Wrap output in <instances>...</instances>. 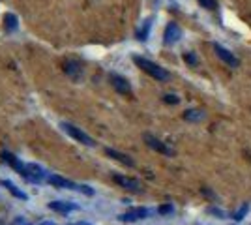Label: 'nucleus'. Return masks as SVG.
Returning a JSON list of instances; mask_svg holds the SVG:
<instances>
[{"mask_svg": "<svg viewBox=\"0 0 251 225\" xmlns=\"http://www.w3.org/2000/svg\"><path fill=\"white\" fill-rule=\"evenodd\" d=\"M214 49H216V54L220 56L225 64H229L230 68H236V66H238V58L230 53L229 49H225V47L220 45V43H216V45H214Z\"/></svg>", "mask_w": 251, "mask_h": 225, "instance_id": "20e7f679", "label": "nucleus"}, {"mask_svg": "<svg viewBox=\"0 0 251 225\" xmlns=\"http://www.w3.org/2000/svg\"><path fill=\"white\" fill-rule=\"evenodd\" d=\"M113 180H115L118 186H122L124 190H129V192H141V186H139V182L133 180V178H127V176H122V175H115Z\"/></svg>", "mask_w": 251, "mask_h": 225, "instance_id": "423d86ee", "label": "nucleus"}, {"mask_svg": "<svg viewBox=\"0 0 251 225\" xmlns=\"http://www.w3.org/2000/svg\"><path fill=\"white\" fill-rule=\"evenodd\" d=\"M165 101H167V103H178V98H176V96H171V94H167V96H165Z\"/></svg>", "mask_w": 251, "mask_h": 225, "instance_id": "a211bd4d", "label": "nucleus"}, {"mask_svg": "<svg viewBox=\"0 0 251 225\" xmlns=\"http://www.w3.org/2000/svg\"><path fill=\"white\" fill-rule=\"evenodd\" d=\"M2 186H6V188H8V190H10V192L15 195V197H19V199H26V193L19 192V190H17V188H15V186L10 182V180H2Z\"/></svg>", "mask_w": 251, "mask_h": 225, "instance_id": "4468645a", "label": "nucleus"}, {"mask_svg": "<svg viewBox=\"0 0 251 225\" xmlns=\"http://www.w3.org/2000/svg\"><path fill=\"white\" fill-rule=\"evenodd\" d=\"M62 129L66 131V133H70V135H72V137H74L75 141L83 143V145H86V147H94V145H96L94 139H92L90 135H86L83 129L75 128L74 124H68V122H64V124H62Z\"/></svg>", "mask_w": 251, "mask_h": 225, "instance_id": "f03ea898", "label": "nucleus"}, {"mask_svg": "<svg viewBox=\"0 0 251 225\" xmlns=\"http://www.w3.org/2000/svg\"><path fill=\"white\" fill-rule=\"evenodd\" d=\"M49 208L56 210V212H70V210H75V208H77V204L62 203V201H54V203H49Z\"/></svg>", "mask_w": 251, "mask_h": 225, "instance_id": "f8f14e48", "label": "nucleus"}, {"mask_svg": "<svg viewBox=\"0 0 251 225\" xmlns=\"http://www.w3.org/2000/svg\"><path fill=\"white\" fill-rule=\"evenodd\" d=\"M111 83H113V86H115L120 94H131V86H129V83L126 81L124 77L113 74L111 75Z\"/></svg>", "mask_w": 251, "mask_h": 225, "instance_id": "1a4fd4ad", "label": "nucleus"}, {"mask_svg": "<svg viewBox=\"0 0 251 225\" xmlns=\"http://www.w3.org/2000/svg\"><path fill=\"white\" fill-rule=\"evenodd\" d=\"M202 8H206V10H216V0H197Z\"/></svg>", "mask_w": 251, "mask_h": 225, "instance_id": "2eb2a0df", "label": "nucleus"}, {"mask_svg": "<svg viewBox=\"0 0 251 225\" xmlns=\"http://www.w3.org/2000/svg\"><path fill=\"white\" fill-rule=\"evenodd\" d=\"M184 60H186V62H188V64H197V58H195V54L193 53H186L184 54Z\"/></svg>", "mask_w": 251, "mask_h": 225, "instance_id": "f3484780", "label": "nucleus"}, {"mask_svg": "<svg viewBox=\"0 0 251 225\" xmlns=\"http://www.w3.org/2000/svg\"><path fill=\"white\" fill-rule=\"evenodd\" d=\"M206 117L202 111H199V109H191V111H186V115H184V118L186 120H191V122H199V120H202V118Z\"/></svg>", "mask_w": 251, "mask_h": 225, "instance_id": "ddd939ff", "label": "nucleus"}, {"mask_svg": "<svg viewBox=\"0 0 251 225\" xmlns=\"http://www.w3.org/2000/svg\"><path fill=\"white\" fill-rule=\"evenodd\" d=\"M40 225H54V224H51V222H42Z\"/></svg>", "mask_w": 251, "mask_h": 225, "instance_id": "aec40b11", "label": "nucleus"}, {"mask_svg": "<svg viewBox=\"0 0 251 225\" xmlns=\"http://www.w3.org/2000/svg\"><path fill=\"white\" fill-rule=\"evenodd\" d=\"M145 141H147V145L150 147V149H154L156 152H159V154H167V156H171V154H173V152H171V149H167V147H165L161 141L156 139V137H154V135H150V133H147V135H145Z\"/></svg>", "mask_w": 251, "mask_h": 225, "instance_id": "6e6552de", "label": "nucleus"}, {"mask_svg": "<svg viewBox=\"0 0 251 225\" xmlns=\"http://www.w3.org/2000/svg\"><path fill=\"white\" fill-rule=\"evenodd\" d=\"M180 38H182L180 26H178L176 23H169L167 28H165V43H167V45H173V43H176Z\"/></svg>", "mask_w": 251, "mask_h": 225, "instance_id": "39448f33", "label": "nucleus"}, {"mask_svg": "<svg viewBox=\"0 0 251 225\" xmlns=\"http://www.w3.org/2000/svg\"><path fill=\"white\" fill-rule=\"evenodd\" d=\"M49 182L58 186V188H68V190H77V192H84L86 195H92V190L88 186H79V184L72 182V180H66L62 176H49Z\"/></svg>", "mask_w": 251, "mask_h": 225, "instance_id": "7ed1b4c3", "label": "nucleus"}, {"mask_svg": "<svg viewBox=\"0 0 251 225\" xmlns=\"http://www.w3.org/2000/svg\"><path fill=\"white\" fill-rule=\"evenodd\" d=\"M6 19H8V26H10V28H15V17H13V15H8Z\"/></svg>", "mask_w": 251, "mask_h": 225, "instance_id": "6ab92c4d", "label": "nucleus"}, {"mask_svg": "<svg viewBox=\"0 0 251 225\" xmlns=\"http://www.w3.org/2000/svg\"><path fill=\"white\" fill-rule=\"evenodd\" d=\"M105 154L111 156V158H115V160H118L120 163H124V165H129V167L135 165L129 156H126V154H122V152H118V150H115V149H105Z\"/></svg>", "mask_w": 251, "mask_h": 225, "instance_id": "9d476101", "label": "nucleus"}, {"mask_svg": "<svg viewBox=\"0 0 251 225\" xmlns=\"http://www.w3.org/2000/svg\"><path fill=\"white\" fill-rule=\"evenodd\" d=\"M84 225H88V224H84Z\"/></svg>", "mask_w": 251, "mask_h": 225, "instance_id": "412c9836", "label": "nucleus"}, {"mask_svg": "<svg viewBox=\"0 0 251 225\" xmlns=\"http://www.w3.org/2000/svg\"><path fill=\"white\" fill-rule=\"evenodd\" d=\"M248 210H250V206H248V204H242L240 210H238V212H234V220H238V222H240L242 218L246 216V212H248Z\"/></svg>", "mask_w": 251, "mask_h": 225, "instance_id": "dca6fc26", "label": "nucleus"}, {"mask_svg": "<svg viewBox=\"0 0 251 225\" xmlns=\"http://www.w3.org/2000/svg\"><path fill=\"white\" fill-rule=\"evenodd\" d=\"M2 160L6 161V163H10L11 167H13V169H17L21 175L25 173V163H21V161L17 160L15 156H11L10 152H2Z\"/></svg>", "mask_w": 251, "mask_h": 225, "instance_id": "9b49d317", "label": "nucleus"}, {"mask_svg": "<svg viewBox=\"0 0 251 225\" xmlns=\"http://www.w3.org/2000/svg\"><path fill=\"white\" fill-rule=\"evenodd\" d=\"M148 216V210L147 208H131V210H127L124 214L120 216V220L122 222H137V220H145Z\"/></svg>", "mask_w": 251, "mask_h": 225, "instance_id": "0eeeda50", "label": "nucleus"}, {"mask_svg": "<svg viewBox=\"0 0 251 225\" xmlns=\"http://www.w3.org/2000/svg\"><path fill=\"white\" fill-rule=\"evenodd\" d=\"M133 62H135L143 72H147L150 77H154L157 81H169V74L161 68V66L154 64L152 60L148 58H143V56H133Z\"/></svg>", "mask_w": 251, "mask_h": 225, "instance_id": "f257e3e1", "label": "nucleus"}]
</instances>
